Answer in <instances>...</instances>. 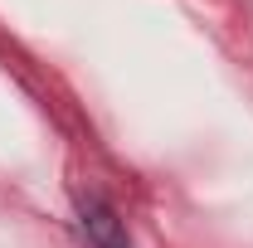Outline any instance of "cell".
<instances>
[{
	"label": "cell",
	"instance_id": "1",
	"mask_svg": "<svg viewBox=\"0 0 253 248\" xmlns=\"http://www.w3.org/2000/svg\"><path fill=\"white\" fill-rule=\"evenodd\" d=\"M78 224H83V234H88L93 248H131L122 214H117L107 200H97V195H83V200H78Z\"/></svg>",
	"mask_w": 253,
	"mask_h": 248
}]
</instances>
